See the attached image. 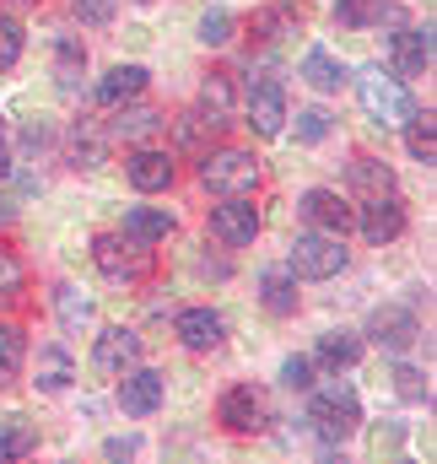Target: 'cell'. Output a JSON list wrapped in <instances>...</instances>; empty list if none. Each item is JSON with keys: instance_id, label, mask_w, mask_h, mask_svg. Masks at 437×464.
I'll return each mask as SVG.
<instances>
[{"instance_id": "6da1fadb", "label": "cell", "mask_w": 437, "mask_h": 464, "mask_svg": "<svg viewBox=\"0 0 437 464\" xmlns=\"http://www.w3.org/2000/svg\"><path fill=\"white\" fill-rule=\"evenodd\" d=\"M351 87H356V103H362V114L373 119V124H405L411 119V92H405V76H394V71H384V65H362L356 76H351Z\"/></svg>"}, {"instance_id": "7a4b0ae2", "label": "cell", "mask_w": 437, "mask_h": 464, "mask_svg": "<svg viewBox=\"0 0 437 464\" xmlns=\"http://www.w3.org/2000/svg\"><path fill=\"white\" fill-rule=\"evenodd\" d=\"M351 265V248L340 232H319V227H303L292 237V254H286V270L297 281H329Z\"/></svg>"}, {"instance_id": "3957f363", "label": "cell", "mask_w": 437, "mask_h": 464, "mask_svg": "<svg viewBox=\"0 0 437 464\" xmlns=\"http://www.w3.org/2000/svg\"><path fill=\"white\" fill-rule=\"evenodd\" d=\"M200 184L211 195H254L259 189V157L243 151V146H217V151H200Z\"/></svg>"}, {"instance_id": "277c9868", "label": "cell", "mask_w": 437, "mask_h": 464, "mask_svg": "<svg viewBox=\"0 0 437 464\" xmlns=\"http://www.w3.org/2000/svg\"><path fill=\"white\" fill-rule=\"evenodd\" d=\"M308 421H314L319 443H329V449L345 443V438L362 427V400H356V389H351V383H325V389H314Z\"/></svg>"}, {"instance_id": "5b68a950", "label": "cell", "mask_w": 437, "mask_h": 464, "mask_svg": "<svg viewBox=\"0 0 437 464\" xmlns=\"http://www.w3.org/2000/svg\"><path fill=\"white\" fill-rule=\"evenodd\" d=\"M92 259H98V270H103L109 281H124V286L151 276V243H135V237H124V232L92 237Z\"/></svg>"}, {"instance_id": "8992f818", "label": "cell", "mask_w": 437, "mask_h": 464, "mask_svg": "<svg viewBox=\"0 0 437 464\" xmlns=\"http://www.w3.org/2000/svg\"><path fill=\"white\" fill-rule=\"evenodd\" d=\"M259 227H265V217H259V206L248 195H227L221 206H211V217H206V232L217 237L221 248H248L259 237Z\"/></svg>"}, {"instance_id": "52a82bcc", "label": "cell", "mask_w": 437, "mask_h": 464, "mask_svg": "<svg viewBox=\"0 0 437 464\" xmlns=\"http://www.w3.org/2000/svg\"><path fill=\"white\" fill-rule=\"evenodd\" d=\"M217 421L227 432H265L270 427V400H265V389H254V383H238V389H227L217 405Z\"/></svg>"}, {"instance_id": "ba28073f", "label": "cell", "mask_w": 437, "mask_h": 464, "mask_svg": "<svg viewBox=\"0 0 437 464\" xmlns=\"http://www.w3.org/2000/svg\"><path fill=\"white\" fill-rule=\"evenodd\" d=\"M286 87H281V82H276V76H265V82H254V87H248V103H243V124H248V130H254V135H265V140H270V135H281V130H286Z\"/></svg>"}, {"instance_id": "9c48e42d", "label": "cell", "mask_w": 437, "mask_h": 464, "mask_svg": "<svg viewBox=\"0 0 437 464\" xmlns=\"http://www.w3.org/2000/svg\"><path fill=\"white\" fill-rule=\"evenodd\" d=\"M162 394H168V383H162V372H151V367H130V372H119V411L130 416V421H146V416H157L162 411Z\"/></svg>"}, {"instance_id": "30bf717a", "label": "cell", "mask_w": 437, "mask_h": 464, "mask_svg": "<svg viewBox=\"0 0 437 464\" xmlns=\"http://www.w3.org/2000/svg\"><path fill=\"white\" fill-rule=\"evenodd\" d=\"M124 179H130V189H141V195H162L173 179H179V168H173V151H162V146H135L130 157H124Z\"/></svg>"}, {"instance_id": "8fae6325", "label": "cell", "mask_w": 437, "mask_h": 464, "mask_svg": "<svg viewBox=\"0 0 437 464\" xmlns=\"http://www.w3.org/2000/svg\"><path fill=\"white\" fill-rule=\"evenodd\" d=\"M297 217H303L308 227L340 232V237L356 227V211H351V200H345L340 189H303V195H297Z\"/></svg>"}, {"instance_id": "7c38bea8", "label": "cell", "mask_w": 437, "mask_h": 464, "mask_svg": "<svg viewBox=\"0 0 437 464\" xmlns=\"http://www.w3.org/2000/svg\"><path fill=\"white\" fill-rule=\"evenodd\" d=\"M135 362H141V335L124 330V324H109V330L98 335V346H92V372H98V378H119V372H130Z\"/></svg>"}, {"instance_id": "4fadbf2b", "label": "cell", "mask_w": 437, "mask_h": 464, "mask_svg": "<svg viewBox=\"0 0 437 464\" xmlns=\"http://www.w3.org/2000/svg\"><path fill=\"white\" fill-rule=\"evenodd\" d=\"M367 335H373V346H384V351H411V341L422 335V324H416V314H411V308L384 303V308H373Z\"/></svg>"}, {"instance_id": "5bb4252c", "label": "cell", "mask_w": 437, "mask_h": 464, "mask_svg": "<svg viewBox=\"0 0 437 464\" xmlns=\"http://www.w3.org/2000/svg\"><path fill=\"white\" fill-rule=\"evenodd\" d=\"M356 227H362V237L367 243H394L400 232H405V206L394 200V195H367V206L356 211Z\"/></svg>"}, {"instance_id": "9a60e30c", "label": "cell", "mask_w": 437, "mask_h": 464, "mask_svg": "<svg viewBox=\"0 0 437 464\" xmlns=\"http://www.w3.org/2000/svg\"><path fill=\"white\" fill-rule=\"evenodd\" d=\"M173 335H179L184 351H217L227 341V319H221L217 308H184L173 319Z\"/></svg>"}, {"instance_id": "2e32d148", "label": "cell", "mask_w": 437, "mask_h": 464, "mask_svg": "<svg viewBox=\"0 0 437 464\" xmlns=\"http://www.w3.org/2000/svg\"><path fill=\"white\" fill-rule=\"evenodd\" d=\"M71 383H76V362H71V351L60 346V341L38 346V356H33V389H38V394H65Z\"/></svg>"}, {"instance_id": "e0dca14e", "label": "cell", "mask_w": 437, "mask_h": 464, "mask_svg": "<svg viewBox=\"0 0 437 464\" xmlns=\"http://www.w3.org/2000/svg\"><path fill=\"white\" fill-rule=\"evenodd\" d=\"M389 60H394V76H422V71L432 65V22L394 33V38H389Z\"/></svg>"}, {"instance_id": "ac0fdd59", "label": "cell", "mask_w": 437, "mask_h": 464, "mask_svg": "<svg viewBox=\"0 0 437 464\" xmlns=\"http://www.w3.org/2000/svg\"><path fill=\"white\" fill-rule=\"evenodd\" d=\"M168 119L157 114V109H146V103H113V124L109 135H119V140H135V146H146V140H157V130H162Z\"/></svg>"}, {"instance_id": "d6986e66", "label": "cell", "mask_w": 437, "mask_h": 464, "mask_svg": "<svg viewBox=\"0 0 437 464\" xmlns=\"http://www.w3.org/2000/svg\"><path fill=\"white\" fill-rule=\"evenodd\" d=\"M54 319H60V330L65 335H82V330H92L98 324V303L82 292V286H54Z\"/></svg>"}, {"instance_id": "ffe728a7", "label": "cell", "mask_w": 437, "mask_h": 464, "mask_svg": "<svg viewBox=\"0 0 437 464\" xmlns=\"http://www.w3.org/2000/svg\"><path fill=\"white\" fill-rule=\"evenodd\" d=\"M146 82H151V71H146V65H109V71H103V82H98V103H103V109L130 103V98H141V92H146Z\"/></svg>"}, {"instance_id": "44dd1931", "label": "cell", "mask_w": 437, "mask_h": 464, "mask_svg": "<svg viewBox=\"0 0 437 464\" xmlns=\"http://www.w3.org/2000/svg\"><path fill=\"white\" fill-rule=\"evenodd\" d=\"M173 227H179V217H173V211H162V206H130L119 232H124V237H135V243H162Z\"/></svg>"}, {"instance_id": "7402d4cb", "label": "cell", "mask_w": 437, "mask_h": 464, "mask_svg": "<svg viewBox=\"0 0 437 464\" xmlns=\"http://www.w3.org/2000/svg\"><path fill=\"white\" fill-rule=\"evenodd\" d=\"M109 162V130L92 119H76L71 130V168H103Z\"/></svg>"}, {"instance_id": "603a6c76", "label": "cell", "mask_w": 437, "mask_h": 464, "mask_svg": "<svg viewBox=\"0 0 437 464\" xmlns=\"http://www.w3.org/2000/svg\"><path fill=\"white\" fill-rule=\"evenodd\" d=\"M259 303H265V314H276V319H292L297 314V276L292 270H265L259 276Z\"/></svg>"}, {"instance_id": "cb8c5ba5", "label": "cell", "mask_w": 437, "mask_h": 464, "mask_svg": "<svg viewBox=\"0 0 437 464\" xmlns=\"http://www.w3.org/2000/svg\"><path fill=\"white\" fill-rule=\"evenodd\" d=\"M345 184L367 200V195H394V168L389 162H378V157H356L351 168H345Z\"/></svg>"}, {"instance_id": "d4e9b609", "label": "cell", "mask_w": 437, "mask_h": 464, "mask_svg": "<svg viewBox=\"0 0 437 464\" xmlns=\"http://www.w3.org/2000/svg\"><path fill=\"white\" fill-rule=\"evenodd\" d=\"M303 82H308L314 92H340V87L351 82V71H345L329 49H308V54H303Z\"/></svg>"}, {"instance_id": "484cf974", "label": "cell", "mask_w": 437, "mask_h": 464, "mask_svg": "<svg viewBox=\"0 0 437 464\" xmlns=\"http://www.w3.org/2000/svg\"><path fill=\"white\" fill-rule=\"evenodd\" d=\"M314 356H319V367H329V372L356 367V356H362V335H356V330H325Z\"/></svg>"}, {"instance_id": "4316f807", "label": "cell", "mask_w": 437, "mask_h": 464, "mask_svg": "<svg viewBox=\"0 0 437 464\" xmlns=\"http://www.w3.org/2000/svg\"><path fill=\"white\" fill-rule=\"evenodd\" d=\"M200 109L217 119V124H227V119L238 114V87H232L227 71H211V76L200 82Z\"/></svg>"}, {"instance_id": "83f0119b", "label": "cell", "mask_w": 437, "mask_h": 464, "mask_svg": "<svg viewBox=\"0 0 437 464\" xmlns=\"http://www.w3.org/2000/svg\"><path fill=\"white\" fill-rule=\"evenodd\" d=\"M384 16H389V0H335V22L351 27V33L384 27Z\"/></svg>"}, {"instance_id": "f1b7e54d", "label": "cell", "mask_w": 437, "mask_h": 464, "mask_svg": "<svg viewBox=\"0 0 437 464\" xmlns=\"http://www.w3.org/2000/svg\"><path fill=\"white\" fill-rule=\"evenodd\" d=\"M254 33H259L265 44H286L292 33H303V11H297V5H270V11H259Z\"/></svg>"}, {"instance_id": "f546056e", "label": "cell", "mask_w": 437, "mask_h": 464, "mask_svg": "<svg viewBox=\"0 0 437 464\" xmlns=\"http://www.w3.org/2000/svg\"><path fill=\"white\" fill-rule=\"evenodd\" d=\"M33 449H38V427L22 421V416H5V421H0V464L5 459H27Z\"/></svg>"}, {"instance_id": "4dcf8cb0", "label": "cell", "mask_w": 437, "mask_h": 464, "mask_svg": "<svg viewBox=\"0 0 437 464\" xmlns=\"http://www.w3.org/2000/svg\"><path fill=\"white\" fill-rule=\"evenodd\" d=\"M405 151H411L416 162H427V168L437 162V130H432V114H416V109H411V119H405Z\"/></svg>"}, {"instance_id": "1f68e13d", "label": "cell", "mask_w": 437, "mask_h": 464, "mask_svg": "<svg viewBox=\"0 0 437 464\" xmlns=\"http://www.w3.org/2000/svg\"><path fill=\"white\" fill-rule=\"evenodd\" d=\"M54 71H60L65 82L87 71V44H82L76 33H54Z\"/></svg>"}, {"instance_id": "d6a6232c", "label": "cell", "mask_w": 437, "mask_h": 464, "mask_svg": "<svg viewBox=\"0 0 437 464\" xmlns=\"http://www.w3.org/2000/svg\"><path fill=\"white\" fill-rule=\"evenodd\" d=\"M232 33H238V16H232V11H206V16L195 22V38H200L206 49H227Z\"/></svg>"}, {"instance_id": "836d02e7", "label": "cell", "mask_w": 437, "mask_h": 464, "mask_svg": "<svg viewBox=\"0 0 437 464\" xmlns=\"http://www.w3.org/2000/svg\"><path fill=\"white\" fill-rule=\"evenodd\" d=\"M173 130H179V146H189V151H211V146H206V130H221V124L206 114V109H189V114L173 119Z\"/></svg>"}, {"instance_id": "e575fe53", "label": "cell", "mask_w": 437, "mask_h": 464, "mask_svg": "<svg viewBox=\"0 0 437 464\" xmlns=\"http://www.w3.org/2000/svg\"><path fill=\"white\" fill-rule=\"evenodd\" d=\"M22 356H27V341H22V330L0 319V383H11V378L22 372Z\"/></svg>"}, {"instance_id": "d590c367", "label": "cell", "mask_w": 437, "mask_h": 464, "mask_svg": "<svg viewBox=\"0 0 437 464\" xmlns=\"http://www.w3.org/2000/svg\"><path fill=\"white\" fill-rule=\"evenodd\" d=\"M329 135H335L329 109H297V140H303V146H319V140H329Z\"/></svg>"}, {"instance_id": "8d00e7d4", "label": "cell", "mask_w": 437, "mask_h": 464, "mask_svg": "<svg viewBox=\"0 0 437 464\" xmlns=\"http://www.w3.org/2000/svg\"><path fill=\"white\" fill-rule=\"evenodd\" d=\"M22 44H27L22 22H16V16H0V71H11V65L22 60Z\"/></svg>"}, {"instance_id": "74e56055", "label": "cell", "mask_w": 437, "mask_h": 464, "mask_svg": "<svg viewBox=\"0 0 437 464\" xmlns=\"http://www.w3.org/2000/svg\"><path fill=\"white\" fill-rule=\"evenodd\" d=\"M22 286H27V270H22V259L0 248V303H16V297H22Z\"/></svg>"}, {"instance_id": "f35d334b", "label": "cell", "mask_w": 437, "mask_h": 464, "mask_svg": "<svg viewBox=\"0 0 437 464\" xmlns=\"http://www.w3.org/2000/svg\"><path fill=\"white\" fill-rule=\"evenodd\" d=\"M71 11H76V22H87V27H109L113 16H119V0H71Z\"/></svg>"}, {"instance_id": "ab89813d", "label": "cell", "mask_w": 437, "mask_h": 464, "mask_svg": "<svg viewBox=\"0 0 437 464\" xmlns=\"http://www.w3.org/2000/svg\"><path fill=\"white\" fill-rule=\"evenodd\" d=\"M281 383L297 389V394H308V389H314V362H308V356H286V362H281Z\"/></svg>"}, {"instance_id": "60d3db41", "label": "cell", "mask_w": 437, "mask_h": 464, "mask_svg": "<svg viewBox=\"0 0 437 464\" xmlns=\"http://www.w3.org/2000/svg\"><path fill=\"white\" fill-rule=\"evenodd\" d=\"M394 389H400L405 400H427V394H432V389H427V372H422V367H400V372H394Z\"/></svg>"}, {"instance_id": "b9f144b4", "label": "cell", "mask_w": 437, "mask_h": 464, "mask_svg": "<svg viewBox=\"0 0 437 464\" xmlns=\"http://www.w3.org/2000/svg\"><path fill=\"white\" fill-rule=\"evenodd\" d=\"M103 454H109V459H130V454H135V438H109Z\"/></svg>"}, {"instance_id": "7bdbcfd3", "label": "cell", "mask_w": 437, "mask_h": 464, "mask_svg": "<svg viewBox=\"0 0 437 464\" xmlns=\"http://www.w3.org/2000/svg\"><path fill=\"white\" fill-rule=\"evenodd\" d=\"M22 140L38 151V146H49V130H44V124H27V130H22Z\"/></svg>"}, {"instance_id": "ee69618b", "label": "cell", "mask_w": 437, "mask_h": 464, "mask_svg": "<svg viewBox=\"0 0 437 464\" xmlns=\"http://www.w3.org/2000/svg\"><path fill=\"white\" fill-rule=\"evenodd\" d=\"M11 222H16V200L0 189V227H11Z\"/></svg>"}, {"instance_id": "f6af8a7d", "label": "cell", "mask_w": 437, "mask_h": 464, "mask_svg": "<svg viewBox=\"0 0 437 464\" xmlns=\"http://www.w3.org/2000/svg\"><path fill=\"white\" fill-rule=\"evenodd\" d=\"M11 179V146H5V135H0V184Z\"/></svg>"}, {"instance_id": "bcb514c9", "label": "cell", "mask_w": 437, "mask_h": 464, "mask_svg": "<svg viewBox=\"0 0 437 464\" xmlns=\"http://www.w3.org/2000/svg\"><path fill=\"white\" fill-rule=\"evenodd\" d=\"M141 5H151V0H141Z\"/></svg>"}]
</instances>
